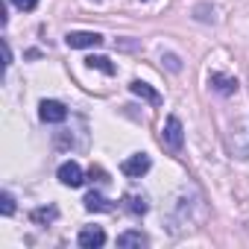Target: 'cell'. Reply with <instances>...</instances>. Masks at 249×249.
Instances as JSON below:
<instances>
[{
  "label": "cell",
  "instance_id": "6da1fadb",
  "mask_svg": "<svg viewBox=\"0 0 249 249\" xmlns=\"http://www.w3.org/2000/svg\"><path fill=\"white\" fill-rule=\"evenodd\" d=\"M229 150L234 159H249V117L234 120L231 123V132H229Z\"/></svg>",
  "mask_w": 249,
  "mask_h": 249
},
{
  "label": "cell",
  "instance_id": "7a4b0ae2",
  "mask_svg": "<svg viewBox=\"0 0 249 249\" xmlns=\"http://www.w3.org/2000/svg\"><path fill=\"white\" fill-rule=\"evenodd\" d=\"M161 144H164L170 153H179V150L185 147V126H182V120H179L176 114H170V117H167V123H164Z\"/></svg>",
  "mask_w": 249,
  "mask_h": 249
},
{
  "label": "cell",
  "instance_id": "3957f363",
  "mask_svg": "<svg viewBox=\"0 0 249 249\" xmlns=\"http://www.w3.org/2000/svg\"><path fill=\"white\" fill-rule=\"evenodd\" d=\"M106 38L100 36V33H88V30H73V33H68L65 36V44L71 47V50H85V47H100Z\"/></svg>",
  "mask_w": 249,
  "mask_h": 249
},
{
  "label": "cell",
  "instance_id": "277c9868",
  "mask_svg": "<svg viewBox=\"0 0 249 249\" xmlns=\"http://www.w3.org/2000/svg\"><path fill=\"white\" fill-rule=\"evenodd\" d=\"M150 167H153V161H150L147 153H135V156H129L126 161L120 164L123 176H129V179H141L144 173H150Z\"/></svg>",
  "mask_w": 249,
  "mask_h": 249
},
{
  "label": "cell",
  "instance_id": "5b68a950",
  "mask_svg": "<svg viewBox=\"0 0 249 249\" xmlns=\"http://www.w3.org/2000/svg\"><path fill=\"white\" fill-rule=\"evenodd\" d=\"M208 85H211L217 94H223V97H231V94H237V88H240V82H237L234 76L220 73V71H214V73L208 76Z\"/></svg>",
  "mask_w": 249,
  "mask_h": 249
},
{
  "label": "cell",
  "instance_id": "8992f818",
  "mask_svg": "<svg viewBox=\"0 0 249 249\" xmlns=\"http://www.w3.org/2000/svg\"><path fill=\"white\" fill-rule=\"evenodd\" d=\"M38 117H41L44 123H62V120L68 117V108H65L59 100H41V106H38Z\"/></svg>",
  "mask_w": 249,
  "mask_h": 249
},
{
  "label": "cell",
  "instance_id": "52a82bcc",
  "mask_svg": "<svg viewBox=\"0 0 249 249\" xmlns=\"http://www.w3.org/2000/svg\"><path fill=\"white\" fill-rule=\"evenodd\" d=\"M76 243H79L82 249H100V246L106 243V231H103L100 226H85V229L79 231Z\"/></svg>",
  "mask_w": 249,
  "mask_h": 249
},
{
  "label": "cell",
  "instance_id": "ba28073f",
  "mask_svg": "<svg viewBox=\"0 0 249 249\" xmlns=\"http://www.w3.org/2000/svg\"><path fill=\"white\" fill-rule=\"evenodd\" d=\"M129 91L135 94V97H141V100H147L150 106H161L164 103V97L150 85V82H141V79H135V82H129Z\"/></svg>",
  "mask_w": 249,
  "mask_h": 249
},
{
  "label": "cell",
  "instance_id": "9c48e42d",
  "mask_svg": "<svg viewBox=\"0 0 249 249\" xmlns=\"http://www.w3.org/2000/svg\"><path fill=\"white\" fill-rule=\"evenodd\" d=\"M59 182L62 185H68V188H79L85 179H82V167L76 164V161H65L62 167H59Z\"/></svg>",
  "mask_w": 249,
  "mask_h": 249
},
{
  "label": "cell",
  "instance_id": "30bf717a",
  "mask_svg": "<svg viewBox=\"0 0 249 249\" xmlns=\"http://www.w3.org/2000/svg\"><path fill=\"white\" fill-rule=\"evenodd\" d=\"M117 246H120V249H132V246L144 249V246H150V237H147L144 231H135V229H129V231L117 234Z\"/></svg>",
  "mask_w": 249,
  "mask_h": 249
},
{
  "label": "cell",
  "instance_id": "8fae6325",
  "mask_svg": "<svg viewBox=\"0 0 249 249\" xmlns=\"http://www.w3.org/2000/svg\"><path fill=\"white\" fill-rule=\"evenodd\" d=\"M30 220H33L36 226H47V223H53V220H59V208H56V205H44V208H33V214H30Z\"/></svg>",
  "mask_w": 249,
  "mask_h": 249
},
{
  "label": "cell",
  "instance_id": "7c38bea8",
  "mask_svg": "<svg viewBox=\"0 0 249 249\" xmlns=\"http://www.w3.org/2000/svg\"><path fill=\"white\" fill-rule=\"evenodd\" d=\"M85 211H111V202L103 196V194H97V191H91V194H85Z\"/></svg>",
  "mask_w": 249,
  "mask_h": 249
},
{
  "label": "cell",
  "instance_id": "4fadbf2b",
  "mask_svg": "<svg viewBox=\"0 0 249 249\" xmlns=\"http://www.w3.org/2000/svg\"><path fill=\"white\" fill-rule=\"evenodd\" d=\"M85 65L91 68V71H100V73H106V76H114V65H111V59H106V56H88L85 59Z\"/></svg>",
  "mask_w": 249,
  "mask_h": 249
},
{
  "label": "cell",
  "instance_id": "5bb4252c",
  "mask_svg": "<svg viewBox=\"0 0 249 249\" xmlns=\"http://www.w3.org/2000/svg\"><path fill=\"white\" fill-rule=\"evenodd\" d=\"M126 202H129L126 208H129V211H132L135 217H144V214L150 211V202H147V196H138V194H129V196H126Z\"/></svg>",
  "mask_w": 249,
  "mask_h": 249
},
{
  "label": "cell",
  "instance_id": "9a60e30c",
  "mask_svg": "<svg viewBox=\"0 0 249 249\" xmlns=\"http://www.w3.org/2000/svg\"><path fill=\"white\" fill-rule=\"evenodd\" d=\"M194 18H196V21H202V24H214V21H217L214 6H208V3H199V6L194 9Z\"/></svg>",
  "mask_w": 249,
  "mask_h": 249
},
{
  "label": "cell",
  "instance_id": "2e32d148",
  "mask_svg": "<svg viewBox=\"0 0 249 249\" xmlns=\"http://www.w3.org/2000/svg\"><path fill=\"white\" fill-rule=\"evenodd\" d=\"M0 211H3V217H12L15 214V196L9 191H3V196H0Z\"/></svg>",
  "mask_w": 249,
  "mask_h": 249
},
{
  "label": "cell",
  "instance_id": "e0dca14e",
  "mask_svg": "<svg viewBox=\"0 0 249 249\" xmlns=\"http://www.w3.org/2000/svg\"><path fill=\"white\" fill-rule=\"evenodd\" d=\"M9 3H12L15 9H21V12H33V9L38 6V0H9Z\"/></svg>",
  "mask_w": 249,
  "mask_h": 249
},
{
  "label": "cell",
  "instance_id": "ac0fdd59",
  "mask_svg": "<svg viewBox=\"0 0 249 249\" xmlns=\"http://www.w3.org/2000/svg\"><path fill=\"white\" fill-rule=\"evenodd\" d=\"M164 62H167V68H170V71H182V62H179V56H173V53H164Z\"/></svg>",
  "mask_w": 249,
  "mask_h": 249
},
{
  "label": "cell",
  "instance_id": "d6986e66",
  "mask_svg": "<svg viewBox=\"0 0 249 249\" xmlns=\"http://www.w3.org/2000/svg\"><path fill=\"white\" fill-rule=\"evenodd\" d=\"M94 3H103V0H94Z\"/></svg>",
  "mask_w": 249,
  "mask_h": 249
}]
</instances>
